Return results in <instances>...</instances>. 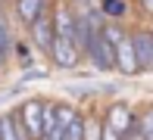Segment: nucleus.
Instances as JSON below:
<instances>
[{
    "label": "nucleus",
    "mask_w": 153,
    "mask_h": 140,
    "mask_svg": "<svg viewBox=\"0 0 153 140\" xmlns=\"http://www.w3.org/2000/svg\"><path fill=\"white\" fill-rule=\"evenodd\" d=\"M81 56L91 59V66L97 69V72H113V69H116V47L109 44L100 31L91 34V41H88V47H85Z\"/></svg>",
    "instance_id": "1"
},
{
    "label": "nucleus",
    "mask_w": 153,
    "mask_h": 140,
    "mask_svg": "<svg viewBox=\"0 0 153 140\" xmlns=\"http://www.w3.org/2000/svg\"><path fill=\"white\" fill-rule=\"evenodd\" d=\"M53 38H56V31H53V10L47 6V10L41 13V16L34 19L31 25H28V41L34 44V50H41V53H50Z\"/></svg>",
    "instance_id": "2"
},
{
    "label": "nucleus",
    "mask_w": 153,
    "mask_h": 140,
    "mask_svg": "<svg viewBox=\"0 0 153 140\" xmlns=\"http://www.w3.org/2000/svg\"><path fill=\"white\" fill-rule=\"evenodd\" d=\"M16 112H19V122H22L28 140L44 137V100H25Z\"/></svg>",
    "instance_id": "3"
},
{
    "label": "nucleus",
    "mask_w": 153,
    "mask_h": 140,
    "mask_svg": "<svg viewBox=\"0 0 153 140\" xmlns=\"http://www.w3.org/2000/svg\"><path fill=\"white\" fill-rule=\"evenodd\" d=\"M53 59V66L56 69H75L81 62V50H78V44L75 41H66V38H53V47H50V53H47Z\"/></svg>",
    "instance_id": "4"
},
{
    "label": "nucleus",
    "mask_w": 153,
    "mask_h": 140,
    "mask_svg": "<svg viewBox=\"0 0 153 140\" xmlns=\"http://www.w3.org/2000/svg\"><path fill=\"white\" fill-rule=\"evenodd\" d=\"M116 72H122V75H137L141 72V62H137L131 34H125L119 44H116Z\"/></svg>",
    "instance_id": "5"
},
{
    "label": "nucleus",
    "mask_w": 153,
    "mask_h": 140,
    "mask_svg": "<svg viewBox=\"0 0 153 140\" xmlns=\"http://www.w3.org/2000/svg\"><path fill=\"white\" fill-rule=\"evenodd\" d=\"M106 125H113L116 131L125 137V134H131V131H137V115L131 112L125 103H116V106H109V112H106V118H103ZM141 134V131H137Z\"/></svg>",
    "instance_id": "6"
},
{
    "label": "nucleus",
    "mask_w": 153,
    "mask_h": 140,
    "mask_svg": "<svg viewBox=\"0 0 153 140\" xmlns=\"http://www.w3.org/2000/svg\"><path fill=\"white\" fill-rule=\"evenodd\" d=\"M131 41H134V53H137V62H141V72H153V31H134Z\"/></svg>",
    "instance_id": "7"
},
{
    "label": "nucleus",
    "mask_w": 153,
    "mask_h": 140,
    "mask_svg": "<svg viewBox=\"0 0 153 140\" xmlns=\"http://www.w3.org/2000/svg\"><path fill=\"white\" fill-rule=\"evenodd\" d=\"M0 140H28V134H25L16 109L0 112Z\"/></svg>",
    "instance_id": "8"
},
{
    "label": "nucleus",
    "mask_w": 153,
    "mask_h": 140,
    "mask_svg": "<svg viewBox=\"0 0 153 140\" xmlns=\"http://www.w3.org/2000/svg\"><path fill=\"white\" fill-rule=\"evenodd\" d=\"M47 6H50V0H16V3H13V13H16V19L22 25H31Z\"/></svg>",
    "instance_id": "9"
},
{
    "label": "nucleus",
    "mask_w": 153,
    "mask_h": 140,
    "mask_svg": "<svg viewBox=\"0 0 153 140\" xmlns=\"http://www.w3.org/2000/svg\"><path fill=\"white\" fill-rule=\"evenodd\" d=\"M97 10L103 13L106 22H122L128 16V0H97Z\"/></svg>",
    "instance_id": "10"
},
{
    "label": "nucleus",
    "mask_w": 153,
    "mask_h": 140,
    "mask_svg": "<svg viewBox=\"0 0 153 140\" xmlns=\"http://www.w3.org/2000/svg\"><path fill=\"white\" fill-rule=\"evenodd\" d=\"M137 131H141V134H153V106L137 115Z\"/></svg>",
    "instance_id": "11"
},
{
    "label": "nucleus",
    "mask_w": 153,
    "mask_h": 140,
    "mask_svg": "<svg viewBox=\"0 0 153 140\" xmlns=\"http://www.w3.org/2000/svg\"><path fill=\"white\" fill-rule=\"evenodd\" d=\"M100 140H122V134L113 128V125H106V122H103V125H100Z\"/></svg>",
    "instance_id": "12"
},
{
    "label": "nucleus",
    "mask_w": 153,
    "mask_h": 140,
    "mask_svg": "<svg viewBox=\"0 0 153 140\" xmlns=\"http://www.w3.org/2000/svg\"><path fill=\"white\" fill-rule=\"evenodd\" d=\"M141 10L147 13V16H153V0H141Z\"/></svg>",
    "instance_id": "13"
},
{
    "label": "nucleus",
    "mask_w": 153,
    "mask_h": 140,
    "mask_svg": "<svg viewBox=\"0 0 153 140\" xmlns=\"http://www.w3.org/2000/svg\"><path fill=\"white\" fill-rule=\"evenodd\" d=\"M122 140H144V134H137V131H131V134H125Z\"/></svg>",
    "instance_id": "14"
},
{
    "label": "nucleus",
    "mask_w": 153,
    "mask_h": 140,
    "mask_svg": "<svg viewBox=\"0 0 153 140\" xmlns=\"http://www.w3.org/2000/svg\"><path fill=\"white\" fill-rule=\"evenodd\" d=\"M144 140H153V134H144Z\"/></svg>",
    "instance_id": "15"
},
{
    "label": "nucleus",
    "mask_w": 153,
    "mask_h": 140,
    "mask_svg": "<svg viewBox=\"0 0 153 140\" xmlns=\"http://www.w3.org/2000/svg\"><path fill=\"white\" fill-rule=\"evenodd\" d=\"M38 140H50V137H47V134H44V137H38Z\"/></svg>",
    "instance_id": "16"
}]
</instances>
